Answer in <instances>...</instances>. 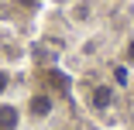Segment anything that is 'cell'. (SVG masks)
Instances as JSON below:
<instances>
[{
  "label": "cell",
  "instance_id": "6da1fadb",
  "mask_svg": "<svg viewBox=\"0 0 134 130\" xmlns=\"http://www.w3.org/2000/svg\"><path fill=\"white\" fill-rule=\"evenodd\" d=\"M52 106H55V103H52L48 92H35V96L28 99V113H31L35 120H45V116L52 113Z\"/></svg>",
  "mask_w": 134,
  "mask_h": 130
},
{
  "label": "cell",
  "instance_id": "7a4b0ae2",
  "mask_svg": "<svg viewBox=\"0 0 134 130\" xmlns=\"http://www.w3.org/2000/svg\"><path fill=\"white\" fill-rule=\"evenodd\" d=\"M90 103H93V110H110L114 106V86H93Z\"/></svg>",
  "mask_w": 134,
  "mask_h": 130
},
{
  "label": "cell",
  "instance_id": "3957f363",
  "mask_svg": "<svg viewBox=\"0 0 134 130\" xmlns=\"http://www.w3.org/2000/svg\"><path fill=\"white\" fill-rule=\"evenodd\" d=\"M17 123H21V113H17V106L4 103V106H0V130H17Z\"/></svg>",
  "mask_w": 134,
  "mask_h": 130
},
{
  "label": "cell",
  "instance_id": "277c9868",
  "mask_svg": "<svg viewBox=\"0 0 134 130\" xmlns=\"http://www.w3.org/2000/svg\"><path fill=\"white\" fill-rule=\"evenodd\" d=\"M120 62H124V65H134V38L124 41V48H120Z\"/></svg>",
  "mask_w": 134,
  "mask_h": 130
},
{
  "label": "cell",
  "instance_id": "5b68a950",
  "mask_svg": "<svg viewBox=\"0 0 134 130\" xmlns=\"http://www.w3.org/2000/svg\"><path fill=\"white\" fill-rule=\"evenodd\" d=\"M7 86H10V75H7V72H4V69H0V92H4V89H7Z\"/></svg>",
  "mask_w": 134,
  "mask_h": 130
},
{
  "label": "cell",
  "instance_id": "8992f818",
  "mask_svg": "<svg viewBox=\"0 0 134 130\" xmlns=\"http://www.w3.org/2000/svg\"><path fill=\"white\" fill-rule=\"evenodd\" d=\"M17 4H24V7H35V4H38V0H17Z\"/></svg>",
  "mask_w": 134,
  "mask_h": 130
}]
</instances>
